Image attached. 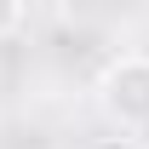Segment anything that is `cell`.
Segmentation results:
<instances>
[{
  "label": "cell",
  "instance_id": "3",
  "mask_svg": "<svg viewBox=\"0 0 149 149\" xmlns=\"http://www.w3.org/2000/svg\"><path fill=\"white\" fill-rule=\"evenodd\" d=\"M92 149H143V143H138L132 132H109V138H97Z\"/></svg>",
  "mask_w": 149,
  "mask_h": 149
},
{
  "label": "cell",
  "instance_id": "1",
  "mask_svg": "<svg viewBox=\"0 0 149 149\" xmlns=\"http://www.w3.org/2000/svg\"><path fill=\"white\" fill-rule=\"evenodd\" d=\"M97 109L115 132H149V52H126L97 74Z\"/></svg>",
  "mask_w": 149,
  "mask_h": 149
},
{
  "label": "cell",
  "instance_id": "2",
  "mask_svg": "<svg viewBox=\"0 0 149 149\" xmlns=\"http://www.w3.org/2000/svg\"><path fill=\"white\" fill-rule=\"evenodd\" d=\"M29 23V0H0V40H12Z\"/></svg>",
  "mask_w": 149,
  "mask_h": 149
}]
</instances>
